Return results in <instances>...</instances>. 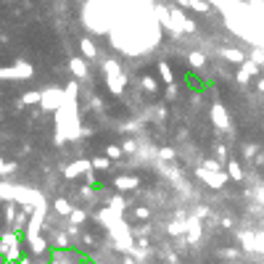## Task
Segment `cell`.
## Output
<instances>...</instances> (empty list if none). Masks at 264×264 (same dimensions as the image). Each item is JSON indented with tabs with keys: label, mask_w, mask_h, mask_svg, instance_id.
Listing matches in <instances>:
<instances>
[{
	"label": "cell",
	"mask_w": 264,
	"mask_h": 264,
	"mask_svg": "<svg viewBox=\"0 0 264 264\" xmlns=\"http://www.w3.org/2000/svg\"><path fill=\"white\" fill-rule=\"evenodd\" d=\"M180 82H182V88L190 92V95H209L211 92V80H206V77H201V72H195L190 69V66H185V69L180 72Z\"/></svg>",
	"instance_id": "obj_1"
},
{
	"label": "cell",
	"mask_w": 264,
	"mask_h": 264,
	"mask_svg": "<svg viewBox=\"0 0 264 264\" xmlns=\"http://www.w3.org/2000/svg\"><path fill=\"white\" fill-rule=\"evenodd\" d=\"M230 175H233L235 180H241V177H243V175H241V169H238V164H230Z\"/></svg>",
	"instance_id": "obj_3"
},
{
	"label": "cell",
	"mask_w": 264,
	"mask_h": 264,
	"mask_svg": "<svg viewBox=\"0 0 264 264\" xmlns=\"http://www.w3.org/2000/svg\"><path fill=\"white\" fill-rule=\"evenodd\" d=\"M90 188L95 190V193H100V190L106 188V180H103L100 175H92V177H90Z\"/></svg>",
	"instance_id": "obj_2"
}]
</instances>
